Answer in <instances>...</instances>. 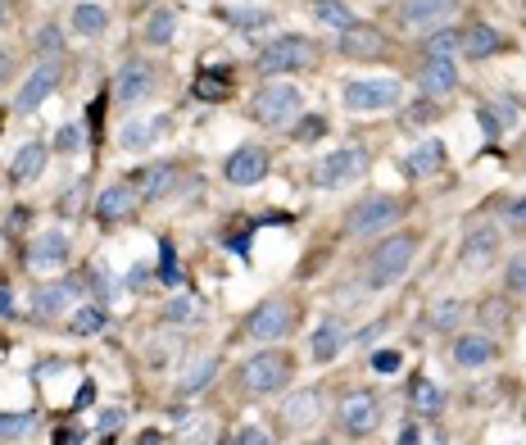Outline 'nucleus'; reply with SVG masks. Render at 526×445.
<instances>
[{
	"mask_svg": "<svg viewBox=\"0 0 526 445\" xmlns=\"http://www.w3.org/2000/svg\"><path fill=\"white\" fill-rule=\"evenodd\" d=\"M291 327H295V305L286 296H268L263 305L250 309V318H245V337L259 341V346H273V341L291 337Z\"/></svg>",
	"mask_w": 526,
	"mask_h": 445,
	"instance_id": "6e6552de",
	"label": "nucleus"
},
{
	"mask_svg": "<svg viewBox=\"0 0 526 445\" xmlns=\"http://www.w3.org/2000/svg\"><path fill=\"white\" fill-rule=\"evenodd\" d=\"M322 386H300L295 396H286L282 405V423L291 427V432H304V427H313L322 418Z\"/></svg>",
	"mask_w": 526,
	"mask_h": 445,
	"instance_id": "4be33fe9",
	"label": "nucleus"
},
{
	"mask_svg": "<svg viewBox=\"0 0 526 445\" xmlns=\"http://www.w3.org/2000/svg\"><path fill=\"white\" fill-rule=\"evenodd\" d=\"M458 50H463V32L458 28H431L427 41H422V55H427V60H454Z\"/></svg>",
	"mask_w": 526,
	"mask_h": 445,
	"instance_id": "473e14b6",
	"label": "nucleus"
},
{
	"mask_svg": "<svg viewBox=\"0 0 526 445\" xmlns=\"http://www.w3.org/2000/svg\"><path fill=\"white\" fill-rule=\"evenodd\" d=\"M386 318H372V323H363L359 327V332H354V346H377V341H381V332H386Z\"/></svg>",
	"mask_w": 526,
	"mask_h": 445,
	"instance_id": "a18cd8bd",
	"label": "nucleus"
},
{
	"mask_svg": "<svg viewBox=\"0 0 526 445\" xmlns=\"http://www.w3.org/2000/svg\"><path fill=\"white\" fill-rule=\"evenodd\" d=\"M495 355H499V346L486 337V332H463V337L454 341V364L468 368V373L472 368H486Z\"/></svg>",
	"mask_w": 526,
	"mask_h": 445,
	"instance_id": "a878e982",
	"label": "nucleus"
},
{
	"mask_svg": "<svg viewBox=\"0 0 526 445\" xmlns=\"http://www.w3.org/2000/svg\"><path fill=\"white\" fill-rule=\"evenodd\" d=\"M82 123H64V128L55 132V141H50V150H59V155H78L82 150Z\"/></svg>",
	"mask_w": 526,
	"mask_h": 445,
	"instance_id": "37998d69",
	"label": "nucleus"
},
{
	"mask_svg": "<svg viewBox=\"0 0 526 445\" xmlns=\"http://www.w3.org/2000/svg\"><path fill=\"white\" fill-rule=\"evenodd\" d=\"M10 78H14V55L10 50H0V87H5Z\"/></svg>",
	"mask_w": 526,
	"mask_h": 445,
	"instance_id": "3c124183",
	"label": "nucleus"
},
{
	"mask_svg": "<svg viewBox=\"0 0 526 445\" xmlns=\"http://www.w3.org/2000/svg\"><path fill=\"white\" fill-rule=\"evenodd\" d=\"M159 441H164L159 432H146V436H141V445H159Z\"/></svg>",
	"mask_w": 526,
	"mask_h": 445,
	"instance_id": "6e6d98bb",
	"label": "nucleus"
},
{
	"mask_svg": "<svg viewBox=\"0 0 526 445\" xmlns=\"http://www.w3.org/2000/svg\"><path fill=\"white\" fill-rule=\"evenodd\" d=\"M69 23H73V32H78L82 41H96V37H105L109 32V10L105 5H96V0H78L73 14H69Z\"/></svg>",
	"mask_w": 526,
	"mask_h": 445,
	"instance_id": "bb28decb",
	"label": "nucleus"
},
{
	"mask_svg": "<svg viewBox=\"0 0 526 445\" xmlns=\"http://www.w3.org/2000/svg\"><path fill=\"white\" fill-rule=\"evenodd\" d=\"M468 318V305L463 300H454V296H440L436 305L427 309V327L431 332H458V323Z\"/></svg>",
	"mask_w": 526,
	"mask_h": 445,
	"instance_id": "7c9ffc66",
	"label": "nucleus"
},
{
	"mask_svg": "<svg viewBox=\"0 0 526 445\" xmlns=\"http://www.w3.org/2000/svg\"><path fill=\"white\" fill-rule=\"evenodd\" d=\"M395 223H404V200L390 196V191H372V196H363L345 214V232L350 237H377V232H390Z\"/></svg>",
	"mask_w": 526,
	"mask_h": 445,
	"instance_id": "39448f33",
	"label": "nucleus"
},
{
	"mask_svg": "<svg viewBox=\"0 0 526 445\" xmlns=\"http://www.w3.org/2000/svg\"><path fill=\"white\" fill-rule=\"evenodd\" d=\"M508 223H513V228H522V232H526V196H517L513 205H508Z\"/></svg>",
	"mask_w": 526,
	"mask_h": 445,
	"instance_id": "8fccbe9b",
	"label": "nucleus"
},
{
	"mask_svg": "<svg viewBox=\"0 0 526 445\" xmlns=\"http://www.w3.org/2000/svg\"><path fill=\"white\" fill-rule=\"evenodd\" d=\"M132 187H137L146 200H164V196H173L177 187H186V173H182V164H173V159H159V164H150V169H141L137 178H132Z\"/></svg>",
	"mask_w": 526,
	"mask_h": 445,
	"instance_id": "dca6fc26",
	"label": "nucleus"
},
{
	"mask_svg": "<svg viewBox=\"0 0 526 445\" xmlns=\"http://www.w3.org/2000/svg\"><path fill=\"white\" fill-rule=\"evenodd\" d=\"M458 87H463V78H458V64L454 60H427L418 69V91L427 100H449Z\"/></svg>",
	"mask_w": 526,
	"mask_h": 445,
	"instance_id": "5701e85b",
	"label": "nucleus"
},
{
	"mask_svg": "<svg viewBox=\"0 0 526 445\" xmlns=\"http://www.w3.org/2000/svg\"><path fill=\"white\" fill-rule=\"evenodd\" d=\"M504 287L513 291V296H526V250H517L504 264Z\"/></svg>",
	"mask_w": 526,
	"mask_h": 445,
	"instance_id": "79ce46f5",
	"label": "nucleus"
},
{
	"mask_svg": "<svg viewBox=\"0 0 526 445\" xmlns=\"http://www.w3.org/2000/svg\"><path fill=\"white\" fill-rule=\"evenodd\" d=\"M59 78H64V64H59V60H41L37 69H32L28 78L19 82V91H14V105H10V109H14V114H37V109L59 91Z\"/></svg>",
	"mask_w": 526,
	"mask_h": 445,
	"instance_id": "9d476101",
	"label": "nucleus"
},
{
	"mask_svg": "<svg viewBox=\"0 0 526 445\" xmlns=\"http://www.w3.org/2000/svg\"><path fill=\"white\" fill-rule=\"evenodd\" d=\"M318 60V46L300 32H282V37H268L254 50V69L259 78H286V73H300Z\"/></svg>",
	"mask_w": 526,
	"mask_h": 445,
	"instance_id": "7ed1b4c3",
	"label": "nucleus"
},
{
	"mask_svg": "<svg viewBox=\"0 0 526 445\" xmlns=\"http://www.w3.org/2000/svg\"><path fill=\"white\" fill-rule=\"evenodd\" d=\"M105 323H109L105 305H82V309H73L69 314V337H100Z\"/></svg>",
	"mask_w": 526,
	"mask_h": 445,
	"instance_id": "c9c22d12",
	"label": "nucleus"
},
{
	"mask_svg": "<svg viewBox=\"0 0 526 445\" xmlns=\"http://www.w3.org/2000/svg\"><path fill=\"white\" fill-rule=\"evenodd\" d=\"M372 368H377L381 377H390L400 368V355H395V350H377V355H372Z\"/></svg>",
	"mask_w": 526,
	"mask_h": 445,
	"instance_id": "de8ad7c7",
	"label": "nucleus"
},
{
	"mask_svg": "<svg viewBox=\"0 0 526 445\" xmlns=\"http://www.w3.org/2000/svg\"><path fill=\"white\" fill-rule=\"evenodd\" d=\"M268 169H273V155H268V146H259V141H245V146H236L232 155L223 159V178L232 182V187H259V182L268 178Z\"/></svg>",
	"mask_w": 526,
	"mask_h": 445,
	"instance_id": "9b49d317",
	"label": "nucleus"
},
{
	"mask_svg": "<svg viewBox=\"0 0 526 445\" xmlns=\"http://www.w3.org/2000/svg\"><path fill=\"white\" fill-rule=\"evenodd\" d=\"M409 405L418 409L422 418H436L440 409H445V391H440L431 377H413V386H409Z\"/></svg>",
	"mask_w": 526,
	"mask_h": 445,
	"instance_id": "2f4dec72",
	"label": "nucleus"
},
{
	"mask_svg": "<svg viewBox=\"0 0 526 445\" xmlns=\"http://www.w3.org/2000/svg\"><path fill=\"white\" fill-rule=\"evenodd\" d=\"M336 418L350 436H372L381 427V400L372 391H350V396L336 405Z\"/></svg>",
	"mask_w": 526,
	"mask_h": 445,
	"instance_id": "ddd939ff",
	"label": "nucleus"
},
{
	"mask_svg": "<svg viewBox=\"0 0 526 445\" xmlns=\"http://www.w3.org/2000/svg\"><path fill=\"white\" fill-rule=\"evenodd\" d=\"M499 50H504V37H499L495 28H490V23H472L468 32H463V55H468V60H495Z\"/></svg>",
	"mask_w": 526,
	"mask_h": 445,
	"instance_id": "cd10ccee",
	"label": "nucleus"
},
{
	"mask_svg": "<svg viewBox=\"0 0 526 445\" xmlns=\"http://www.w3.org/2000/svg\"><path fill=\"white\" fill-rule=\"evenodd\" d=\"M431 123H440V100H427V96L400 114V128H409V132L413 128H431Z\"/></svg>",
	"mask_w": 526,
	"mask_h": 445,
	"instance_id": "58836bf2",
	"label": "nucleus"
},
{
	"mask_svg": "<svg viewBox=\"0 0 526 445\" xmlns=\"http://www.w3.org/2000/svg\"><path fill=\"white\" fill-rule=\"evenodd\" d=\"M218 368H223V355H205L200 364H191L182 373V382H177V396H182V400L186 396H200V391H205V386L218 377Z\"/></svg>",
	"mask_w": 526,
	"mask_h": 445,
	"instance_id": "c85d7f7f",
	"label": "nucleus"
},
{
	"mask_svg": "<svg viewBox=\"0 0 526 445\" xmlns=\"http://www.w3.org/2000/svg\"><path fill=\"white\" fill-rule=\"evenodd\" d=\"M0 314H14V287L0 282Z\"/></svg>",
	"mask_w": 526,
	"mask_h": 445,
	"instance_id": "603ef678",
	"label": "nucleus"
},
{
	"mask_svg": "<svg viewBox=\"0 0 526 445\" xmlns=\"http://www.w3.org/2000/svg\"><path fill=\"white\" fill-rule=\"evenodd\" d=\"M227 91H232V69L227 73H200V78L191 82L195 100H227Z\"/></svg>",
	"mask_w": 526,
	"mask_h": 445,
	"instance_id": "4c0bfd02",
	"label": "nucleus"
},
{
	"mask_svg": "<svg viewBox=\"0 0 526 445\" xmlns=\"http://www.w3.org/2000/svg\"><path fill=\"white\" fill-rule=\"evenodd\" d=\"M82 291V277H59V282H41L37 291H32V314L37 318H59L64 309L78 300Z\"/></svg>",
	"mask_w": 526,
	"mask_h": 445,
	"instance_id": "f3484780",
	"label": "nucleus"
},
{
	"mask_svg": "<svg viewBox=\"0 0 526 445\" xmlns=\"http://www.w3.org/2000/svg\"><path fill=\"white\" fill-rule=\"evenodd\" d=\"M177 41V14L168 5H155L146 19V46H173Z\"/></svg>",
	"mask_w": 526,
	"mask_h": 445,
	"instance_id": "f704fd0d",
	"label": "nucleus"
},
{
	"mask_svg": "<svg viewBox=\"0 0 526 445\" xmlns=\"http://www.w3.org/2000/svg\"><path fill=\"white\" fill-rule=\"evenodd\" d=\"M137 200H141V191L132 187V182H114V187L100 191V200H96V218L105 223V228H118V223H127V218H132Z\"/></svg>",
	"mask_w": 526,
	"mask_h": 445,
	"instance_id": "aec40b11",
	"label": "nucleus"
},
{
	"mask_svg": "<svg viewBox=\"0 0 526 445\" xmlns=\"http://www.w3.org/2000/svg\"><path fill=\"white\" fill-rule=\"evenodd\" d=\"M454 10L458 0H400V23L404 28H440Z\"/></svg>",
	"mask_w": 526,
	"mask_h": 445,
	"instance_id": "b1692460",
	"label": "nucleus"
},
{
	"mask_svg": "<svg viewBox=\"0 0 526 445\" xmlns=\"http://www.w3.org/2000/svg\"><path fill=\"white\" fill-rule=\"evenodd\" d=\"M168 128H173L168 114H137V119L118 123V146L123 150H155L159 141L168 137Z\"/></svg>",
	"mask_w": 526,
	"mask_h": 445,
	"instance_id": "4468645a",
	"label": "nucleus"
},
{
	"mask_svg": "<svg viewBox=\"0 0 526 445\" xmlns=\"http://www.w3.org/2000/svg\"><path fill=\"white\" fill-rule=\"evenodd\" d=\"M336 50H341L345 60H363V64H372V60H386V55H390V41H386V32L363 28V23H359V28L341 32Z\"/></svg>",
	"mask_w": 526,
	"mask_h": 445,
	"instance_id": "a211bd4d",
	"label": "nucleus"
},
{
	"mask_svg": "<svg viewBox=\"0 0 526 445\" xmlns=\"http://www.w3.org/2000/svg\"><path fill=\"white\" fill-rule=\"evenodd\" d=\"M477 123H481V132H486V137H490V141H495V137H499V132H504V128H508V123H504V114H499V109H495V105H477Z\"/></svg>",
	"mask_w": 526,
	"mask_h": 445,
	"instance_id": "c03bdc74",
	"label": "nucleus"
},
{
	"mask_svg": "<svg viewBox=\"0 0 526 445\" xmlns=\"http://www.w3.org/2000/svg\"><path fill=\"white\" fill-rule=\"evenodd\" d=\"M291 355L286 350H273L263 346L254 350L250 359H241V368H236V377H241V386L250 391V396H277L286 382H291Z\"/></svg>",
	"mask_w": 526,
	"mask_h": 445,
	"instance_id": "20e7f679",
	"label": "nucleus"
},
{
	"mask_svg": "<svg viewBox=\"0 0 526 445\" xmlns=\"http://www.w3.org/2000/svg\"><path fill=\"white\" fill-rule=\"evenodd\" d=\"M341 100L350 114H381V109H395L404 100V82L390 78V73H381V78H350Z\"/></svg>",
	"mask_w": 526,
	"mask_h": 445,
	"instance_id": "0eeeda50",
	"label": "nucleus"
},
{
	"mask_svg": "<svg viewBox=\"0 0 526 445\" xmlns=\"http://www.w3.org/2000/svg\"><path fill=\"white\" fill-rule=\"evenodd\" d=\"M14 19V0H0V28Z\"/></svg>",
	"mask_w": 526,
	"mask_h": 445,
	"instance_id": "5fc2aeb1",
	"label": "nucleus"
},
{
	"mask_svg": "<svg viewBox=\"0 0 526 445\" xmlns=\"http://www.w3.org/2000/svg\"><path fill=\"white\" fill-rule=\"evenodd\" d=\"M218 19L232 23V28L259 32V28H268V23H273V10H263V5H223V10H218Z\"/></svg>",
	"mask_w": 526,
	"mask_h": 445,
	"instance_id": "72a5a7b5",
	"label": "nucleus"
},
{
	"mask_svg": "<svg viewBox=\"0 0 526 445\" xmlns=\"http://www.w3.org/2000/svg\"><path fill=\"white\" fill-rule=\"evenodd\" d=\"M69 259H73L69 232L46 228V232H37V237H32V246H28V268H32V273H59Z\"/></svg>",
	"mask_w": 526,
	"mask_h": 445,
	"instance_id": "f8f14e48",
	"label": "nucleus"
},
{
	"mask_svg": "<svg viewBox=\"0 0 526 445\" xmlns=\"http://www.w3.org/2000/svg\"><path fill=\"white\" fill-rule=\"evenodd\" d=\"M37 427V414L23 409V414H0V441H23V436Z\"/></svg>",
	"mask_w": 526,
	"mask_h": 445,
	"instance_id": "ea45409f",
	"label": "nucleus"
},
{
	"mask_svg": "<svg viewBox=\"0 0 526 445\" xmlns=\"http://www.w3.org/2000/svg\"><path fill=\"white\" fill-rule=\"evenodd\" d=\"M46 159H50V146L46 141H23L19 150H14V159H10V182H37L41 173H46Z\"/></svg>",
	"mask_w": 526,
	"mask_h": 445,
	"instance_id": "393cba45",
	"label": "nucleus"
},
{
	"mask_svg": "<svg viewBox=\"0 0 526 445\" xmlns=\"http://www.w3.org/2000/svg\"><path fill=\"white\" fill-rule=\"evenodd\" d=\"M400 445H422V436H418V427H413V423H404V432H400Z\"/></svg>",
	"mask_w": 526,
	"mask_h": 445,
	"instance_id": "864d4df0",
	"label": "nucleus"
},
{
	"mask_svg": "<svg viewBox=\"0 0 526 445\" xmlns=\"http://www.w3.org/2000/svg\"><path fill=\"white\" fill-rule=\"evenodd\" d=\"M458 259H463V268H468V273H481V268H490V264L499 259V228H490V223L472 228L468 237H463V250H458Z\"/></svg>",
	"mask_w": 526,
	"mask_h": 445,
	"instance_id": "412c9836",
	"label": "nucleus"
},
{
	"mask_svg": "<svg viewBox=\"0 0 526 445\" xmlns=\"http://www.w3.org/2000/svg\"><path fill=\"white\" fill-rule=\"evenodd\" d=\"M309 10H313V19H318L322 28H332V32L359 28V19H354V10L345 5V0H309Z\"/></svg>",
	"mask_w": 526,
	"mask_h": 445,
	"instance_id": "c756f323",
	"label": "nucleus"
},
{
	"mask_svg": "<svg viewBox=\"0 0 526 445\" xmlns=\"http://www.w3.org/2000/svg\"><path fill=\"white\" fill-rule=\"evenodd\" d=\"M232 445H277V441H273V436H268V432H263V427H241Z\"/></svg>",
	"mask_w": 526,
	"mask_h": 445,
	"instance_id": "49530a36",
	"label": "nucleus"
},
{
	"mask_svg": "<svg viewBox=\"0 0 526 445\" xmlns=\"http://www.w3.org/2000/svg\"><path fill=\"white\" fill-rule=\"evenodd\" d=\"M304 114V91L295 82H263L250 96V119L268 132H286L295 128Z\"/></svg>",
	"mask_w": 526,
	"mask_h": 445,
	"instance_id": "f257e3e1",
	"label": "nucleus"
},
{
	"mask_svg": "<svg viewBox=\"0 0 526 445\" xmlns=\"http://www.w3.org/2000/svg\"><path fill=\"white\" fill-rule=\"evenodd\" d=\"M418 246H422L418 232H390V237H381L377 246H372V255H368V287L372 291L395 287V282L413 268Z\"/></svg>",
	"mask_w": 526,
	"mask_h": 445,
	"instance_id": "f03ea898",
	"label": "nucleus"
},
{
	"mask_svg": "<svg viewBox=\"0 0 526 445\" xmlns=\"http://www.w3.org/2000/svg\"><path fill=\"white\" fill-rule=\"evenodd\" d=\"M200 318H205V300L195 291H182L164 305V323H200Z\"/></svg>",
	"mask_w": 526,
	"mask_h": 445,
	"instance_id": "e433bc0d",
	"label": "nucleus"
},
{
	"mask_svg": "<svg viewBox=\"0 0 526 445\" xmlns=\"http://www.w3.org/2000/svg\"><path fill=\"white\" fill-rule=\"evenodd\" d=\"M368 164H372L368 146H359V141L336 146V150H327V155L318 159V169H313V187H318V191L350 187V182H359L363 173H368Z\"/></svg>",
	"mask_w": 526,
	"mask_h": 445,
	"instance_id": "423d86ee",
	"label": "nucleus"
},
{
	"mask_svg": "<svg viewBox=\"0 0 526 445\" xmlns=\"http://www.w3.org/2000/svg\"><path fill=\"white\" fill-rule=\"evenodd\" d=\"M295 137H300V141H313V137H318V132H322V119H309V123H304V114H300V123H295Z\"/></svg>",
	"mask_w": 526,
	"mask_h": 445,
	"instance_id": "09e8293b",
	"label": "nucleus"
},
{
	"mask_svg": "<svg viewBox=\"0 0 526 445\" xmlns=\"http://www.w3.org/2000/svg\"><path fill=\"white\" fill-rule=\"evenodd\" d=\"M350 341L354 337H350V327H345L341 318H322V323L309 332V355L318 359V364H336Z\"/></svg>",
	"mask_w": 526,
	"mask_h": 445,
	"instance_id": "6ab92c4d",
	"label": "nucleus"
},
{
	"mask_svg": "<svg viewBox=\"0 0 526 445\" xmlns=\"http://www.w3.org/2000/svg\"><path fill=\"white\" fill-rule=\"evenodd\" d=\"M159 87H164V73L155 69L150 60H127V64H118V78H114V100L123 109H132V105H146V100H155L159 96Z\"/></svg>",
	"mask_w": 526,
	"mask_h": 445,
	"instance_id": "1a4fd4ad",
	"label": "nucleus"
},
{
	"mask_svg": "<svg viewBox=\"0 0 526 445\" xmlns=\"http://www.w3.org/2000/svg\"><path fill=\"white\" fill-rule=\"evenodd\" d=\"M445 164H449V146H445V141H436V137H427V141H418V146L400 159V173L409 182H422V178H436Z\"/></svg>",
	"mask_w": 526,
	"mask_h": 445,
	"instance_id": "2eb2a0df",
	"label": "nucleus"
},
{
	"mask_svg": "<svg viewBox=\"0 0 526 445\" xmlns=\"http://www.w3.org/2000/svg\"><path fill=\"white\" fill-rule=\"evenodd\" d=\"M32 50H37V60H59V50H64V37H59V28H55V23H46V28L37 32Z\"/></svg>",
	"mask_w": 526,
	"mask_h": 445,
	"instance_id": "a19ab883",
	"label": "nucleus"
}]
</instances>
